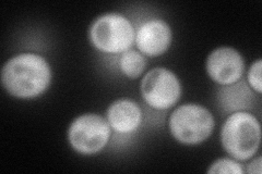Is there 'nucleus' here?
I'll use <instances>...</instances> for the list:
<instances>
[{
    "label": "nucleus",
    "instance_id": "9b49d317",
    "mask_svg": "<svg viewBox=\"0 0 262 174\" xmlns=\"http://www.w3.org/2000/svg\"><path fill=\"white\" fill-rule=\"evenodd\" d=\"M145 67V56L135 49L122 53L119 58V69L129 79H138L144 72Z\"/></svg>",
    "mask_w": 262,
    "mask_h": 174
},
{
    "label": "nucleus",
    "instance_id": "39448f33",
    "mask_svg": "<svg viewBox=\"0 0 262 174\" xmlns=\"http://www.w3.org/2000/svg\"><path fill=\"white\" fill-rule=\"evenodd\" d=\"M112 129L104 117L97 113H83L73 120L68 129V142L81 155H94L108 144Z\"/></svg>",
    "mask_w": 262,
    "mask_h": 174
},
{
    "label": "nucleus",
    "instance_id": "f257e3e1",
    "mask_svg": "<svg viewBox=\"0 0 262 174\" xmlns=\"http://www.w3.org/2000/svg\"><path fill=\"white\" fill-rule=\"evenodd\" d=\"M53 71L46 58L35 53L13 56L2 69V84L7 93L19 99H34L51 86Z\"/></svg>",
    "mask_w": 262,
    "mask_h": 174
},
{
    "label": "nucleus",
    "instance_id": "f8f14e48",
    "mask_svg": "<svg viewBox=\"0 0 262 174\" xmlns=\"http://www.w3.org/2000/svg\"><path fill=\"white\" fill-rule=\"evenodd\" d=\"M208 173H233V174H243L244 169L242 164L236 159L231 158H220L213 162L209 169Z\"/></svg>",
    "mask_w": 262,
    "mask_h": 174
},
{
    "label": "nucleus",
    "instance_id": "f03ea898",
    "mask_svg": "<svg viewBox=\"0 0 262 174\" xmlns=\"http://www.w3.org/2000/svg\"><path fill=\"white\" fill-rule=\"evenodd\" d=\"M221 144L237 161L250 160L261 142L259 120L249 111L232 112L221 128Z\"/></svg>",
    "mask_w": 262,
    "mask_h": 174
},
{
    "label": "nucleus",
    "instance_id": "6e6552de",
    "mask_svg": "<svg viewBox=\"0 0 262 174\" xmlns=\"http://www.w3.org/2000/svg\"><path fill=\"white\" fill-rule=\"evenodd\" d=\"M173 32L169 24L162 19H150L143 22L136 31L135 44L138 51L147 57H159L165 54L171 45Z\"/></svg>",
    "mask_w": 262,
    "mask_h": 174
},
{
    "label": "nucleus",
    "instance_id": "ddd939ff",
    "mask_svg": "<svg viewBox=\"0 0 262 174\" xmlns=\"http://www.w3.org/2000/svg\"><path fill=\"white\" fill-rule=\"evenodd\" d=\"M261 69H262V60L258 59L253 62L247 73V83L252 90L256 93L261 94L262 85H261Z\"/></svg>",
    "mask_w": 262,
    "mask_h": 174
},
{
    "label": "nucleus",
    "instance_id": "7ed1b4c3",
    "mask_svg": "<svg viewBox=\"0 0 262 174\" xmlns=\"http://www.w3.org/2000/svg\"><path fill=\"white\" fill-rule=\"evenodd\" d=\"M136 29L121 13H104L92 22L89 39L97 51L106 54H122L135 44Z\"/></svg>",
    "mask_w": 262,
    "mask_h": 174
},
{
    "label": "nucleus",
    "instance_id": "1a4fd4ad",
    "mask_svg": "<svg viewBox=\"0 0 262 174\" xmlns=\"http://www.w3.org/2000/svg\"><path fill=\"white\" fill-rule=\"evenodd\" d=\"M112 131L120 135L134 133L142 122V110L136 102L128 98H120L113 102L106 111Z\"/></svg>",
    "mask_w": 262,
    "mask_h": 174
},
{
    "label": "nucleus",
    "instance_id": "0eeeda50",
    "mask_svg": "<svg viewBox=\"0 0 262 174\" xmlns=\"http://www.w3.org/2000/svg\"><path fill=\"white\" fill-rule=\"evenodd\" d=\"M210 79L221 86L231 85L242 80L245 72V60L233 47L222 46L212 51L206 62Z\"/></svg>",
    "mask_w": 262,
    "mask_h": 174
},
{
    "label": "nucleus",
    "instance_id": "20e7f679",
    "mask_svg": "<svg viewBox=\"0 0 262 174\" xmlns=\"http://www.w3.org/2000/svg\"><path fill=\"white\" fill-rule=\"evenodd\" d=\"M215 127L211 111L199 104H184L171 112L168 128L171 136L184 145L201 144L212 135Z\"/></svg>",
    "mask_w": 262,
    "mask_h": 174
},
{
    "label": "nucleus",
    "instance_id": "9d476101",
    "mask_svg": "<svg viewBox=\"0 0 262 174\" xmlns=\"http://www.w3.org/2000/svg\"><path fill=\"white\" fill-rule=\"evenodd\" d=\"M219 104L221 108L228 113L236 111H247L252 107L253 90L247 82L243 80L231 85L222 86L217 94Z\"/></svg>",
    "mask_w": 262,
    "mask_h": 174
},
{
    "label": "nucleus",
    "instance_id": "423d86ee",
    "mask_svg": "<svg viewBox=\"0 0 262 174\" xmlns=\"http://www.w3.org/2000/svg\"><path fill=\"white\" fill-rule=\"evenodd\" d=\"M140 90L147 106L155 110H166L178 103L182 84L173 71L159 67L144 74Z\"/></svg>",
    "mask_w": 262,
    "mask_h": 174
},
{
    "label": "nucleus",
    "instance_id": "4468645a",
    "mask_svg": "<svg viewBox=\"0 0 262 174\" xmlns=\"http://www.w3.org/2000/svg\"><path fill=\"white\" fill-rule=\"evenodd\" d=\"M252 160L247 165V172L249 174H260L261 173V156H257V158H251Z\"/></svg>",
    "mask_w": 262,
    "mask_h": 174
}]
</instances>
